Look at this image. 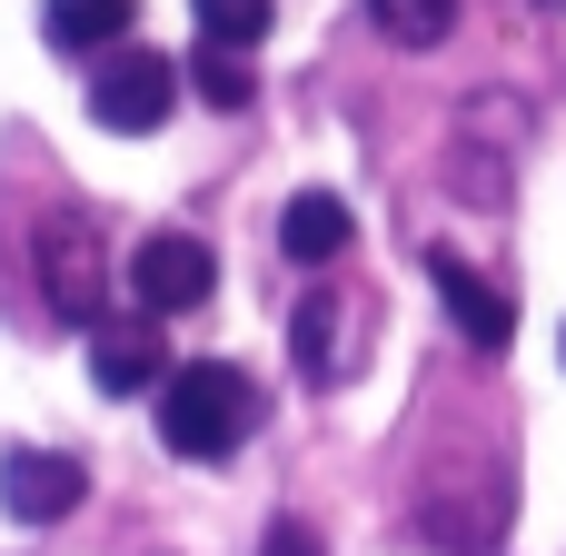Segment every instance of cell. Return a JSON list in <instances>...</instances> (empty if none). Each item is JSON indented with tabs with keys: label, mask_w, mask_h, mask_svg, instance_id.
I'll use <instances>...</instances> for the list:
<instances>
[{
	"label": "cell",
	"mask_w": 566,
	"mask_h": 556,
	"mask_svg": "<svg viewBox=\"0 0 566 556\" xmlns=\"http://www.w3.org/2000/svg\"><path fill=\"white\" fill-rule=\"evenodd\" d=\"M249 428H259V388L229 358H189V368L159 378V438H169V458L219 468V458L249 448Z\"/></svg>",
	"instance_id": "1"
},
{
	"label": "cell",
	"mask_w": 566,
	"mask_h": 556,
	"mask_svg": "<svg viewBox=\"0 0 566 556\" xmlns=\"http://www.w3.org/2000/svg\"><path fill=\"white\" fill-rule=\"evenodd\" d=\"M169 109H179V60H169V50H129V40H119V50L90 70V119L119 129V139H149Z\"/></svg>",
	"instance_id": "2"
},
{
	"label": "cell",
	"mask_w": 566,
	"mask_h": 556,
	"mask_svg": "<svg viewBox=\"0 0 566 556\" xmlns=\"http://www.w3.org/2000/svg\"><path fill=\"white\" fill-rule=\"evenodd\" d=\"M209 289H219V259H209L189 229H159V239L129 249V298H139L149 318H179V308H199Z\"/></svg>",
	"instance_id": "3"
},
{
	"label": "cell",
	"mask_w": 566,
	"mask_h": 556,
	"mask_svg": "<svg viewBox=\"0 0 566 556\" xmlns=\"http://www.w3.org/2000/svg\"><path fill=\"white\" fill-rule=\"evenodd\" d=\"M358 328H368V298H358V289H308V308H298V328H289L298 378L338 388V378L358 368Z\"/></svg>",
	"instance_id": "4"
},
{
	"label": "cell",
	"mask_w": 566,
	"mask_h": 556,
	"mask_svg": "<svg viewBox=\"0 0 566 556\" xmlns=\"http://www.w3.org/2000/svg\"><path fill=\"white\" fill-rule=\"evenodd\" d=\"M80 497H90L80 458H60V448H10V458H0V507H10L20 527H60Z\"/></svg>",
	"instance_id": "5"
},
{
	"label": "cell",
	"mask_w": 566,
	"mask_h": 556,
	"mask_svg": "<svg viewBox=\"0 0 566 556\" xmlns=\"http://www.w3.org/2000/svg\"><path fill=\"white\" fill-rule=\"evenodd\" d=\"M40 289H50V308L80 318V328L109 318V308H99V229H90V219H50V239H40Z\"/></svg>",
	"instance_id": "6"
},
{
	"label": "cell",
	"mask_w": 566,
	"mask_h": 556,
	"mask_svg": "<svg viewBox=\"0 0 566 556\" xmlns=\"http://www.w3.org/2000/svg\"><path fill=\"white\" fill-rule=\"evenodd\" d=\"M90 378H99L109 398H139L149 378H169V338H159V318H149V308L99 318V328H90Z\"/></svg>",
	"instance_id": "7"
},
{
	"label": "cell",
	"mask_w": 566,
	"mask_h": 556,
	"mask_svg": "<svg viewBox=\"0 0 566 556\" xmlns=\"http://www.w3.org/2000/svg\"><path fill=\"white\" fill-rule=\"evenodd\" d=\"M428 279H438V298H448V318L468 328V348H507V338H517V308H507V298H497L458 249H438V259H428Z\"/></svg>",
	"instance_id": "8"
},
{
	"label": "cell",
	"mask_w": 566,
	"mask_h": 556,
	"mask_svg": "<svg viewBox=\"0 0 566 556\" xmlns=\"http://www.w3.org/2000/svg\"><path fill=\"white\" fill-rule=\"evenodd\" d=\"M279 249H289L298 269H328V259L348 249V199H338V189H298L289 219H279Z\"/></svg>",
	"instance_id": "9"
},
{
	"label": "cell",
	"mask_w": 566,
	"mask_h": 556,
	"mask_svg": "<svg viewBox=\"0 0 566 556\" xmlns=\"http://www.w3.org/2000/svg\"><path fill=\"white\" fill-rule=\"evenodd\" d=\"M40 30H50L60 50H99V60H109V50L129 40V0H50Z\"/></svg>",
	"instance_id": "10"
},
{
	"label": "cell",
	"mask_w": 566,
	"mask_h": 556,
	"mask_svg": "<svg viewBox=\"0 0 566 556\" xmlns=\"http://www.w3.org/2000/svg\"><path fill=\"white\" fill-rule=\"evenodd\" d=\"M368 20L398 40V50H438L458 30V0H368Z\"/></svg>",
	"instance_id": "11"
},
{
	"label": "cell",
	"mask_w": 566,
	"mask_h": 556,
	"mask_svg": "<svg viewBox=\"0 0 566 556\" xmlns=\"http://www.w3.org/2000/svg\"><path fill=\"white\" fill-rule=\"evenodd\" d=\"M189 90L209 99V109H249V50H219V40H199V60H189Z\"/></svg>",
	"instance_id": "12"
},
{
	"label": "cell",
	"mask_w": 566,
	"mask_h": 556,
	"mask_svg": "<svg viewBox=\"0 0 566 556\" xmlns=\"http://www.w3.org/2000/svg\"><path fill=\"white\" fill-rule=\"evenodd\" d=\"M199 10V40H219V50H259L269 40V0H189Z\"/></svg>",
	"instance_id": "13"
},
{
	"label": "cell",
	"mask_w": 566,
	"mask_h": 556,
	"mask_svg": "<svg viewBox=\"0 0 566 556\" xmlns=\"http://www.w3.org/2000/svg\"><path fill=\"white\" fill-rule=\"evenodd\" d=\"M259 556H328V547H318V537H308V527H298V517H279V527H269V537H259Z\"/></svg>",
	"instance_id": "14"
},
{
	"label": "cell",
	"mask_w": 566,
	"mask_h": 556,
	"mask_svg": "<svg viewBox=\"0 0 566 556\" xmlns=\"http://www.w3.org/2000/svg\"><path fill=\"white\" fill-rule=\"evenodd\" d=\"M537 10H566V0H537Z\"/></svg>",
	"instance_id": "15"
}]
</instances>
